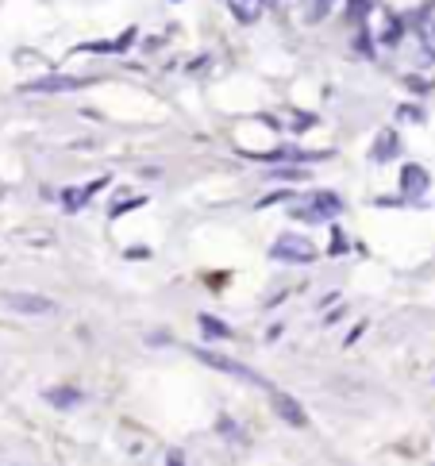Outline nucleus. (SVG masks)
<instances>
[{
  "instance_id": "1",
  "label": "nucleus",
  "mask_w": 435,
  "mask_h": 466,
  "mask_svg": "<svg viewBox=\"0 0 435 466\" xmlns=\"http://www.w3.org/2000/svg\"><path fill=\"white\" fill-rule=\"evenodd\" d=\"M196 358H201L204 366H212V370H220V374H227V378H235V382H247V386H258V389H270V382L262 378L258 370H251V366H243L239 358H227V355H216V351H208V347H196Z\"/></svg>"
},
{
  "instance_id": "2",
  "label": "nucleus",
  "mask_w": 435,
  "mask_h": 466,
  "mask_svg": "<svg viewBox=\"0 0 435 466\" xmlns=\"http://www.w3.org/2000/svg\"><path fill=\"white\" fill-rule=\"evenodd\" d=\"M270 255L277 258V263H312L316 258V247L305 239V235H293V232H285V235H277L274 239V247H270Z\"/></svg>"
},
{
  "instance_id": "3",
  "label": "nucleus",
  "mask_w": 435,
  "mask_h": 466,
  "mask_svg": "<svg viewBox=\"0 0 435 466\" xmlns=\"http://www.w3.org/2000/svg\"><path fill=\"white\" fill-rule=\"evenodd\" d=\"M0 301L12 313H23V316H54L58 313V305L51 297H39V293H0Z\"/></svg>"
},
{
  "instance_id": "4",
  "label": "nucleus",
  "mask_w": 435,
  "mask_h": 466,
  "mask_svg": "<svg viewBox=\"0 0 435 466\" xmlns=\"http://www.w3.org/2000/svg\"><path fill=\"white\" fill-rule=\"evenodd\" d=\"M428 185H431V177L424 166H416V162H405V166H401V193H405V197H424Z\"/></svg>"
},
{
  "instance_id": "5",
  "label": "nucleus",
  "mask_w": 435,
  "mask_h": 466,
  "mask_svg": "<svg viewBox=\"0 0 435 466\" xmlns=\"http://www.w3.org/2000/svg\"><path fill=\"white\" fill-rule=\"evenodd\" d=\"M274 413L282 416L285 424H293V428H305L308 424V413L301 408V401L289 397V393H277V389H274Z\"/></svg>"
},
{
  "instance_id": "6",
  "label": "nucleus",
  "mask_w": 435,
  "mask_h": 466,
  "mask_svg": "<svg viewBox=\"0 0 435 466\" xmlns=\"http://www.w3.org/2000/svg\"><path fill=\"white\" fill-rule=\"evenodd\" d=\"M81 85H85L81 77H58V73H54V77L27 81V85H23V93H73V89H81Z\"/></svg>"
},
{
  "instance_id": "7",
  "label": "nucleus",
  "mask_w": 435,
  "mask_h": 466,
  "mask_svg": "<svg viewBox=\"0 0 435 466\" xmlns=\"http://www.w3.org/2000/svg\"><path fill=\"white\" fill-rule=\"evenodd\" d=\"M308 208L316 212L320 220H335L343 212V197H335V193H312Z\"/></svg>"
},
{
  "instance_id": "8",
  "label": "nucleus",
  "mask_w": 435,
  "mask_h": 466,
  "mask_svg": "<svg viewBox=\"0 0 435 466\" xmlns=\"http://www.w3.org/2000/svg\"><path fill=\"white\" fill-rule=\"evenodd\" d=\"M43 397H46V405H54V408H73L85 401V393H81L77 386H54V389H46Z\"/></svg>"
},
{
  "instance_id": "9",
  "label": "nucleus",
  "mask_w": 435,
  "mask_h": 466,
  "mask_svg": "<svg viewBox=\"0 0 435 466\" xmlns=\"http://www.w3.org/2000/svg\"><path fill=\"white\" fill-rule=\"evenodd\" d=\"M393 154H397V132H382V139H377L374 151H370V158L374 162H389Z\"/></svg>"
},
{
  "instance_id": "10",
  "label": "nucleus",
  "mask_w": 435,
  "mask_h": 466,
  "mask_svg": "<svg viewBox=\"0 0 435 466\" xmlns=\"http://www.w3.org/2000/svg\"><path fill=\"white\" fill-rule=\"evenodd\" d=\"M196 320H201V328H204L208 339H227V335H232V328H227L224 320H216V316H208V313H201Z\"/></svg>"
},
{
  "instance_id": "11",
  "label": "nucleus",
  "mask_w": 435,
  "mask_h": 466,
  "mask_svg": "<svg viewBox=\"0 0 435 466\" xmlns=\"http://www.w3.org/2000/svg\"><path fill=\"white\" fill-rule=\"evenodd\" d=\"M347 247H351V243H347V235H343L339 227L332 224V251H327V255H332V258H343V255H347Z\"/></svg>"
},
{
  "instance_id": "12",
  "label": "nucleus",
  "mask_w": 435,
  "mask_h": 466,
  "mask_svg": "<svg viewBox=\"0 0 435 466\" xmlns=\"http://www.w3.org/2000/svg\"><path fill=\"white\" fill-rule=\"evenodd\" d=\"M270 177H274V182H305V170H270Z\"/></svg>"
},
{
  "instance_id": "13",
  "label": "nucleus",
  "mask_w": 435,
  "mask_h": 466,
  "mask_svg": "<svg viewBox=\"0 0 435 466\" xmlns=\"http://www.w3.org/2000/svg\"><path fill=\"white\" fill-rule=\"evenodd\" d=\"M135 35H139V31H135V27H127V31H124V35H116V39H112V54H116V51H127V46H131V43H135Z\"/></svg>"
},
{
  "instance_id": "14",
  "label": "nucleus",
  "mask_w": 435,
  "mask_h": 466,
  "mask_svg": "<svg viewBox=\"0 0 435 466\" xmlns=\"http://www.w3.org/2000/svg\"><path fill=\"white\" fill-rule=\"evenodd\" d=\"M277 201H282V204H285V201H293V193H289V189H277V193H266V197H262V201H258V208H270V204H277Z\"/></svg>"
},
{
  "instance_id": "15",
  "label": "nucleus",
  "mask_w": 435,
  "mask_h": 466,
  "mask_svg": "<svg viewBox=\"0 0 435 466\" xmlns=\"http://www.w3.org/2000/svg\"><path fill=\"white\" fill-rule=\"evenodd\" d=\"M308 15H312V20H324V15H327V8H332L335 4V0H308Z\"/></svg>"
},
{
  "instance_id": "16",
  "label": "nucleus",
  "mask_w": 435,
  "mask_h": 466,
  "mask_svg": "<svg viewBox=\"0 0 435 466\" xmlns=\"http://www.w3.org/2000/svg\"><path fill=\"white\" fill-rule=\"evenodd\" d=\"M146 197H131V201H120L116 208H112V216H124V212H131V208H139V204H143Z\"/></svg>"
},
{
  "instance_id": "17",
  "label": "nucleus",
  "mask_w": 435,
  "mask_h": 466,
  "mask_svg": "<svg viewBox=\"0 0 435 466\" xmlns=\"http://www.w3.org/2000/svg\"><path fill=\"white\" fill-rule=\"evenodd\" d=\"M397 116H401V120H424V112H420V108H412V104H401Z\"/></svg>"
},
{
  "instance_id": "18",
  "label": "nucleus",
  "mask_w": 435,
  "mask_h": 466,
  "mask_svg": "<svg viewBox=\"0 0 435 466\" xmlns=\"http://www.w3.org/2000/svg\"><path fill=\"white\" fill-rule=\"evenodd\" d=\"M124 255H127V258H135V263H143V258H151V251H146V247H127Z\"/></svg>"
},
{
  "instance_id": "19",
  "label": "nucleus",
  "mask_w": 435,
  "mask_h": 466,
  "mask_svg": "<svg viewBox=\"0 0 435 466\" xmlns=\"http://www.w3.org/2000/svg\"><path fill=\"white\" fill-rule=\"evenodd\" d=\"M366 12H370V8H366V0H351V15H355V20H362Z\"/></svg>"
},
{
  "instance_id": "20",
  "label": "nucleus",
  "mask_w": 435,
  "mask_h": 466,
  "mask_svg": "<svg viewBox=\"0 0 435 466\" xmlns=\"http://www.w3.org/2000/svg\"><path fill=\"white\" fill-rule=\"evenodd\" d=\"M166 466H185V455H182V451H177V447H174V451L166 455Z\"/></svg>"
},
{
  "instance_id": "21",
  "label": "nucleus",
  "mask_w": 435,
  "mask_h": 466,
  "mask_svg": "<svg viewBox=\"0 0 435 466\" xmlns=\"http://www.w3.org/2000/svg\"><path fill=\"white\" fill-rule=\"evenodd\" d=\"M431 39H435V20H431Z\"/></svg>"
}]
</instances>
